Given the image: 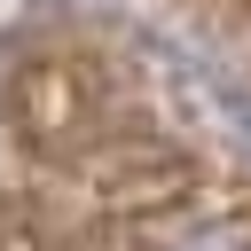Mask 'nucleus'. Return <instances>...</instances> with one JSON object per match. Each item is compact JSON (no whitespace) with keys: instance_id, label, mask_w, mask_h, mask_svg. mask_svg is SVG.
Listing matches in <instances>:
<instances>
[{"instance_id":"f257e3e1","label":"nucleus","mask_w":251,"mask_h":251,"mask_svg":"<svg viewBox=\"0 0 251 251\" xmlns=\"http://www.w3.org/2000/svg\"><path fill=\"white\" fill-rule=\"evenodd\" d=\"M173 251H251V235H243V227H196V235L173 243Z\"/></svg>"}]
</instances>
